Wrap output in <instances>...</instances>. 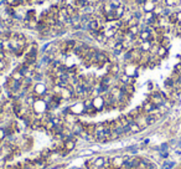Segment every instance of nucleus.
<instances>
[{
	"label": "nucleus",
	"instance_id": "nucleus-7",
	"mask_svg": "<svg viewBox=\"0 0 181 169\" xmlns=\"http://www.w3.org/2000/svg\"><path fill=\"white\" fill-rule=\"evenodd\" d=\"M92 165L97 168H104V163H105V157L99 156V157H95L94 159H92Z\"/></svg>",
	"mask_w": 181,
	"mask_h": 169
},
{
	"label": "nucleus",
	"instance_id": "nucleus-3",
	"mask_svg": "<svg viewBox=\"0 0 181 169\" xmlns=\"http://www.w3.org/2000/svg\"><path fill=\"white\" fill-rule=\"evenodd\" d=\"M70 112L74 116H82L84 113V105L83 101H76L73 105L70 106Z\"/></svg>",
	"mask_w": 181,
	"mask_h": 169
},
{
	"label": "nucleus",
	"instance_id": "nucleus-21",
	"mask_svg": "<svg viewBox=\"0 0 181 169\" xmlns=\"http://www.w3.org/2000/svg\"><path fill=\"white\" fill-rule=\"evenodd\" d=\"M68 169H84V168H82V167H72V168H68Z\"/></svg>",
	"mask_w": 181,
	"mask_h": 169
},
{
	"label": "nucleus",
	"instance_id": "nucleus-13",
	"mask_svg": "<svg viewBox=\"0 0 181 169\" xmlns=\"http://www.w3.org/2000/svg\"><path fill=\"white\" fill-rule=\"evenodd\" d=\"M10 77L14 78V80H16V81H22L24 80V76L21 75V72H20L18 68H15V70L10 74Z\"/></svg>",
	"mask_w": 181,
	"mask_h": 169
},
{
	"label": "nucleus",
	"instance_id": "nucleus-2",
	"mask_svg": "<svg viewBox=\"0 0 181 169\" xmlns=\"http://www.w3.org/2000/svg\"><path fill=\"white\" fill-rule=\"evenodd\" d=\"M47 91H49V87L46 86L45 82H35V85L32 87V93L39 98L42 97Z\"/></svg>",
	"mask_w": 181,
	"mask_h": 169
},
{
	"label": "nucleus",
	"instance_id": "nucleus-12",
	"mask_svg": "<svg viewBox=\"0 0 181 169\" xmlns=\"http://www.w3.org/2000/svg\"><path fill=\"white\" fill-rule=\"evenodd\" d=\"M129 127H130V133L132 134H136V133H140L142 132V128H140V126L138 125V123L135 122V121H133V122L129 123Z\"/></svg>",
	"mask_w": 181,
	"mask_h": 169
},
{
	"label": "nucleus",
	"instance_id": "nucleus-19",
	"mask_svg": "<svg viewBox=\"0 0 181 169\" xmlns=\"http://www.w3.org/2000/svg\"><path fill=\"white\" fill-rule=\"evenodd\" d=\"M8 66V61L6 60H0V72H3Z\"/></svg>",
	"mask_w": 181,
	"mask_h": 169
},
{
	"label": "nucleus",
	"instance_id": "nucleus-8",
	"mask_svg": "<svg viewBox=\"0 0 181 169\" xmlns=\"http://www.w3.org/2000/svg\"><path fill=\"white\" fill-rule=\"evenodd\" d=\"M155 6H156V4L153 1V0H146V1L144 3V5L142 6V9H143L144 13H149V11H154Z\"/></svg>",
	"mask_w": 181,
	"mask_h": 169
},
{
	"label": "nucleus",
	"instance_id": "nucleus-6",
	"mask_svg": "<svg viewBox=\"0 0 181 169\" xmlns=\"http://www.w3.org/2000/svg\"><path fill=\"white\" fill-rule=\"evenodd\" d=\"M135 122L138 123L139 126H140V128L144 131V129H146L148 128V122H146V115H144V113H143V115H139L138 117H136L135 118Z\"/></svg>",
	"mask_w": 181,
	"mask_h": 169
},
{
	"label": "nucleus",
	"instance_id": "nucleus-18",
	"mask_svg": "<svg viewBox=\"0 0 181 169\" xmlns=\"http://www.w3.org/2000/svg\"><path fill=\"white\" fill-rule=\"evenodd\" d=\"M172 72H175V74H177V75L181 76V61H179V62H177L175 66H174Z\"/></svg>",
	"mask_w": 181,
	"mask_h": 169
},
{
	"label": "nucleus",
	"instance_id": "nucleus-4",
	"mask_svg": "<svg viewBox=\"0 0 181 169\" xmlns=\"http://www.w3.org/2000/svg\"><path fill=\"white\" fill-rule=\"evenodd\" d=\"M92 99H93V107L98 111V113L102 112V111H104L105 103H104L103 96H95V97H93Z\"/></svg>",
	"mask_w": 181,
	"mask_h": 169
},
{
	"label": "nucleus",
	"instance_id": "nucleus-9",
	"mask_svg": "<svg viewBox=\"0 0 181 169\" xmlns=\"http://www.w3.org/2000/svg\"><path fill=\"white\" fill-rule=\"evenodd\" d=\"M114 15H115V18H117V20L123 19L124 15H125V6L120 5V6H118V8H115L114 9Z\"/></svg>",
	"mask_w": 181,
	"mask_h": 169
},
{
	"label": "nucleus",
	"instance_id": "nucleus-5",
	"mask_svg": "<svg viewBox=\"0 0 181 169\" xmlns=\"http://www.w3.org/2000/svg\"><path fill=\"white\" fill-rule=\"evenodd\" d=\"M63 148L66 149L68 153H71V152H73L74 149H76V147H77V143H76V141H71V139H66V141H63Z\"/></svg>",
	"mask_w": 181,
	"mask_h": 169
},
{
	"label": "nucleus",
	"instance_id": "nucleus-11",
	"mask_svg": "<svg viewBox=\"0 0 181 169\" xmlns=\"http://www.w3.org/2000/svg\"><path fill=\"white\" fill-rule=\"evenodd\" d=\"M151 46H153L151 41H142L138 47L140 49V51H143V52H149L150 49H151Z\"/></svg>",
	"mask_w": 181,
	"mask_h": 169
},
{
	"label": "nucleus",
	"instance_id": "nucleus-22",
	"mask_svg": "<svg viewBox=\"0 0 181 169\" xmlns=\"http://www.w3.org/2000/svg\"><path fill=\"white\" fill-rule=\"evenodd\" d=\"M133 1H135V0H133Z\"/></svg>",
	"mask_w": 181,
	"mask_h": 169
},
{
	"label": "nucleus",
	"instance_id": "nucleus-16",
	"mask_svg": "<svg viewBox=\"0 0 181 169\" xmlns=\"http://www.w3.org/2000/svg\"><path fill=\"white\" fill-rule=\"evenodd\" d=\"M127 23H128V27H130V26H136V25H139L140 20H138L136 18H134V16H132V18L129 19Z\"/></svg>",
	"mask_w": 181,
	"mask_h": 169
},
{
	"label": "nucleus",
	"instance_id": "nucleus-14",
	"mask_svg": "<svg viewBox=\"0 0 181 169\" xmlns=\"http://www.w3.org/2000/svg\"><path fill=\"white\" fill-rule=\"evenodd\" d=\"M164 5L165 6H169V8H177L179 5V0H163Z\"/></svg>",
	"mask_w": 181,
	"mask_h": 169
},
{
	"label": "nucleus",
	"instance_id": "nucleus-1",
	"mask_svg": "<svg viewBox=\"0 0 181 169\" xmlns=\"http://www.w3.org/2000/svg\"><path fill=\"white\" fill-rule=\"evenodd\" d=\"M32 111L37 116H42L47 112V103L42 98H37L32 105Z\"/></svg>",
	"mask_w": 181,
	"mask_h": 169
},
{
	"label": "nucleus",
	"instance_id": "nucleus-15",
	"mask_svg": "<svg viewBox=\"0 0 181 169\" xmlns=\"http://www.w3.org/2000/svg\"><path fill=\"white\" fill-rule=\"evenodd\" d=\"M128 31L130 32L132 35L138 36V35H139V32H140V29H139V25H136V26H130V27H128Z\"/></svg>",
	"mask_w": 181,
	"mask_h": 169
},
{
	"label": "nucleus",
	"instance_id": "nucleus-10",
	"mask_svg": "<svg viewBox=\"0 0 181 169\" xmlns=\"http://www.w3.org/2000/svg\"><path fill=\"white\" fill-rule=\"evenodd\" d=\"M156 56H158L159 58H161V60H164V58H166L169 56V50L160 45L159 49H158V52H156Z\"/></svg>",
	"mask_w": 181,
	"mask_h": 169
},
{
	"label": "nucleus",
	"instance_id": "nucleus-17",
	"mask_svg": "<svg viewBox=\"0 0 181 169\" xmlns=\"http://www.w3.org/2000/svg\"><path fill=\"white\" fill-rule=\"evenodd\" d=\"M6 139V132H5V128L3 126H0V142H4Z\"/></svg>",
	"mask_w": 181,
	"mask_h": 169
},
{
	"label": "nucleus",
	"instance_id": "nucleus-20",
	"mask_svg": "<svg viewBox=\"0 0 181 169\" xmlns=\"http://www.w3.org/2000/svg\"><path fill=\"white\" fill-rule=\"evenodd\" d=\"M176 127H177V128H176V131H179V132H181V122H180V123H179V125H177Z\"/></svg>",
	"mask_w": 181,
	"mask_h": 169
}]
</instances>
